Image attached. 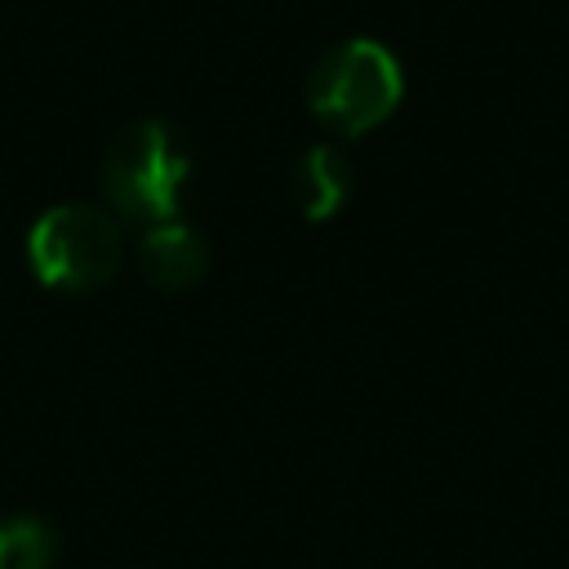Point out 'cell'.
<instances>
[{
    "label": "cell",
    "instance_id": "cell-4",
    "mask_svg": "<svg viewBox=\"0 0 569 569\" xmlns=\"http://www.w3.org/2000/svg\"><path fill=\"white\" fill-rule=\"evenodd\" d=\"M138 267H142V276L156 289L182 293V289H191V284L204 280V271H209V244L200 240L196 227H187V222L173 218V222H160V227H151L142 236Z\"/></svg>",
    "mask_w": 569,
    "mask_h": 569
},
{
    "label": "cell",
    "instance_id": "cell-1",
    "mask_svg": "<svg viewBox=\"0 0 569 569\" xmlns=\"http://www.w3.org/2000/svg\"><path fill=\"white\" fill-rule=\"evenodd\" d=\"M191 182V151L164 120L124 124L102 160V196L120 222L160 227L178 218L182 191Z\"/></svg>",
    "mask_w": 569,
    "mask_h": 569
},
{
    "label": "cell",
    "instance_id": "cell-5",
    "mask_svg": "<svg viewBox=\"0 0 569 569\" xmlns=\"http://www.w3.org/2000/svg\"><path fill=\"white\" fill-rule=\"evenodd\" d=\"M293 204H298V213L307 218V222H325V218H333L342 204H347V196H351V182H356V173H351V164H347V156L338 151V147H311L298 164H293Z\"/></svg>",
    "mask_w": 569,
    "mask_h": 569
},
{
    "label": "cell",
    "instance_id": "cell-2",
    "mask_svg": "<svg viewBox=\"0 0 569 569\" xmlns=\"http://www.w3.org/2000/svg\"><path fill=\"white\" fill-rule=\"evenodd\" d=\"M124 258L120 218L98 204H53L31 222L27 262L40 284L58 293H93L102 289Z\"/></svg>",
    "mask_w": 569,
    "mask_h": 569
},
{
    "label": "cell",
    "instance_id": "cell-6",
    "mask_svg": "<svg viewBox=\"0 0 569 569\" xmlns=\"http://www.w3.org/2000/svg\"><path fill=\"white\" fill-rule=\"evenodd\" d=\"M58 556V533L40 516L0 520V569H49Z\"/></svg>",
    "mask_w": 569,
    "mask_h": 569
},
{
    "label": "cell",
    "instance_id": "cell-3",
    "mask_svg": "<svg viewBox=\"0 0 569 569\" xmlns=\"http://www.w3.org/2000/svg\"><path fill=\"white\" fill-rule=\"evenodd\" d=\"M400 89L405 76L391 49H382L378 40H342L316 62L307 80V107L338 133L356 138L396 111Z\"/></svg>",
    "mask_w": 569,
    "mask_h": 569
}]
</instances>
